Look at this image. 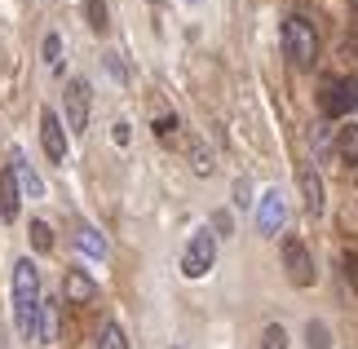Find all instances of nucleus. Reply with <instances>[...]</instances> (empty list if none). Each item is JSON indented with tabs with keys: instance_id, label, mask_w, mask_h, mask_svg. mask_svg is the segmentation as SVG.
<instances>
[{
	"instance_id": "nucleus-1",
	"label": "nucleus",
	"mask_w": 358,
	"mask_h": 349,
	"mask_svg": "<svg viewBox=\"0 0 358 349\" xmlns=\"http://www.w3.org/2000/svg\"><path fill=\"white\" fill-rule=\"evenodd\" d=\"M36 310H40V270L31 257H18L13 261V323L27 341L36 332Z\"/></svg>"
},
{
	"instance_id": "nucleus-2",
	"label": "nucleus",
	"mask_w": 358,
	"mask_h": 349,
	"mask_svg": "<svg viewBox=\"0 0 358 349\" xmlns=\"http://www.w3.org/2000/svg\"><path fill=\"white\" fill-rule=\"evenodd\" d=\"M283 53H287V62H292L296 71H310V66L319 62V31H314L310 18L292 13V18L283 22Z\"/></svg>"
},
{
	"instance_id": "nucleus-3",
	"label": "nucleus",
	"mask_w": 358,
	"mask_h": 349,
	"mask_svg": "<svg viewBox=\"0 0 358 349\" xmlns=\"http://www.w3.org/2000/svg\"><path fill=\"white\" fill-rule=\"evenodd\" d=\"M319 111L327 120H341V115H350V111H358V80L327 76L319 85Z\"/></svg>"
},
{
	"instance_id": "nucleus-4",
	"label": "nucleus",
	"mask_w": 358,
	"mask_h": 349,
	"mask_svg": "<svg viewBox=\"0 0 358 349\" xmlns=\"http://www.w3.org/2000/svg\"><path fill=\"white\" fill-rule=\"evenodd\" d=\"M213 261H217V234L213 230H195L186 239V248H182V274L186 278H203L213 270Z\"/></svg>"
},
{
	"instance_id": "nucleus-5",
	"label": "nucleus",
	"mask_w": 358,
	"mask_h": 349,
	"mask_svg": "<svg viewBox=\"0 0 358 349\" xmlns=\"http://www.w3.org/2000/svg\"><path fill=\"white\" fill-rule=\"evenodd\" d=\"M283 221H287V194L283 186H266L261 190V204H257V234H279L283 230Z\"/></svg>"
},
{
	"instance_id": "nucleus-6",
	"label": "nucleus",
	"mask_w": 358,
	"mask_h": 349,
	"mask_svg": "<svg viewBox=\"0 0 358 349\" xmlns=\"http://www.w3.org/2000/svg\"><path fill=\"white\" fill-rule=\"evenodd\" d=\"M283 270L287 278H292L296 287H314V257H310V248L301 243V239H283Z\"/></svg>"
},
{
	"instance_id": "nucleus-7",
	"label": "nucleus",
	"mask_w": 358,
	"mask_h": 349,
	"mask_svg": "<svg viewBox=\"0 0 358 349\" xmlns=\"http://www.w3.org/2000/svg\"><path fill=\"white\" fill-rule=\"evenodd\" d=\"M62 106H66V129L71 133H85L89 129V85L85 80H66V89H62Z\"/></svg>"
},
{
	"instance_id": "nucleus-8",
	"label": "nucleus",
	"mask_w": 358,
	"mask_h": 349,
	"mask_svg": "<svg viewBox=\"0 0 358 349\" xmlns=\"http://www.w3.org/2000/svg\"><path fill=\"white\" fill-rule=\"evenodd\" d=\"M40 142H45V155L49 164H62L66 159V129H62V120H58V111H40Z\"/></svg>"
},
{
	"instance_id": "nucleus-9",
	"label": "nucleus",
	"mask_w": 358,
	"mask_h": 349,
	"mask_svg": "<svg viewBox=\"0 0 358 349\" xmlns=\"http://www.w3.org/2000/svg\"><path fill=\"white\" fill-rule=\"evenodd\" d=\"M301 194H306V213L310 217H323L327 190H323V177L314 173V169H301Z\"/></svg>"
},
{
	"instance_id": "nucleus-10",
	"label": "nucleus",
	"mask_w": 358,
	"mask_h": 349,
	"mask_svg": "<svg viewBox=\"0 0 358 349\" xmlns=\"http://www.w3.org/2000/svg\"><path fill=\"white\" fill-rule=\"evenodd\" d=\"M18 208H22V186H18V177H13V169L5 164V173H0V213H5V221H13Z\"/></svg>"
},
{
	"instance_id": "nucleus-11",
	"label": "nucleus",
	"mask_w": 358,
	"mask_h": 349,
	"mask_svg": "<svg viewBox=\"0 0 358 349\" xmlns=\"http://www.w3.org/2000/svg\"><path fill=\"white\" fill-rule=\"evenodd\" d=\"M62 292H66V301H71V305H85V301L98 297V283H93V278H89L85 270H66Z\"/></svg>"
},
{
	"instance_id": "nucleus-12",
	"label": "nucleus",
	"mask_w": 358,
	"mask_h": 349,
	"mask_svg": "<svg viewBox=\"0 0 358 349\" xmlns=\"http://www.w3.org/2000/svg\"><path fill=\"white\" fill-rule=\"evenodd\" d=\"M53 336H58V314H53V301H40L31 341H36V345H53Z\"/></svg>"
},
{
	"instance_id": "nucleus-13",
	"label": "nucleus",
	"mask_w": 358,
	"mask_h": 349,
	"mask_svg": "<svg viewBox=\"0 0 358 349\" xmlns=\"http://www.w3.org/2000/svg\"><path fill=\"white\" fill-rule=\"evenodd\" d=\"M9 169H13V177L22 181V190L31 194V199H40V190H45V186H40V177L31 173V164H27V155H13V159H9Z\"/></svg>"
},
{
	"instance_id": "nucleus-14",
	"label": "nucleus",
	"mask_w": 358,
	"mask_h": 349,
	"mask_svg": "<svg viewBox=\"0 0 358 349\" xmlns=\"http://www.w3.org/2000/svg\"><path fill=\"white\" fill-rule=\"evenodd\" d=\"M98 349H129V336H124V327L115 318H102L98 327Z\"/></svg>"
},
{
	"instance_id": "nucleus-15",
	"label": "nucleus",
	"mask_w": 358,
	"mask_h": 349,
	"mask_svg": "<svg viewBox=\"0 0 358 349\" xmlns=\"http://www.w3.org/2000/svg\"><path fill=\"white\" fill-rule=\"evenodd\" d=\"M76 248H80L85 257H106V239H102V234L93 230V226H80V234H76Z\"/></svg>"
},
{
	"instance_id": "nucleus-16",
	"label": "nucleus",
	"mask_w": 358,
	"mask_h": 349,
	"mask_svg": "<svg viewBox=\"0 0 358 349\" xmlns=\"http://www.w3.org/2000/svg\"><path fill=\"white\" fill-rule=\"evenodd\" d=\"M306 345L310 349H332V327H327L323 318H310L306 323Z\"/></svg>"
},
{
	"instance_id": "nucleus-17",
	"label": "nucleus",
	"mask_w": 358,
	"mask_h": 349,
	"mask_svg": "<svg viewBox=\"0 0 358 349\" xmlns=\"http://www.w3.org/2000/svg\"><path fill=\"white\" fill-rule=\"evenodd\" d=\"M85 13H89V27L98 36H106V27H111V13H106V0H85Z\"/></svg>"
},
{
	"instance_id": "nucleus-18",
	"label": "nucleus",
	"mask_w": 358,
	"mask_h": 349,
	"mask_svg": "<svg viewBox=\"0 0 358 349\" xmlns=\"http://www.w3.org/2000/svg\"><path fill=\"white\" fill-rule=\"evenodd\" d=\"M40 53H45L49 71H62V62H66V58H62V36H58V31H49V36H45V45H40Z\"/></svg>"
},
{
	"instance_id": "nucleus-19",
	"label": "nucleus",
	"mask_w": 358,
	"mask_h": 349,
	"mask_svg": "<svg viewBox=\"0 0 358 349\" xmlns=\"http://www.w3.org/2000/svg\"><path fill=\"white\" fill-rule=\"evenodd\" d=\"M336 155L345 159V164H358V129H341V137H336Z\"/></svg>"
},
{
	"instance_id": "nucleus-20",
	"label": "nucleus",
	"mask_w": 358,
	"mask_h": 349,
	"mask_svg": "<svg viewBox=\"0 0 358 349\" xmlns=\"http://www.w3.org/2000/svg\"><path fill=\"white\" fill-rule=\"evenodd\" d=\"M261 349H287V332L279 323H266L261 327Z\"/></svg>"
},
{
	"instance_id": "nucleus-21",
	"label": "nucleus",
	"mask_w": 358,
	"mask_h": 349,
	"mask_svg": "<svg viewBox=\"0 0 358 349\" xmlns=\"http://www.w3.org/2000/svg\"><path fill=\"white\" fill-rule=\"evenodd\" d=\"M190 159H195V173H199V177H213V155H208V146L190 142Z\"/></svg>"
},
{
	"instance_id": "nucleus-22",
	"label": "nucleus",
	"mask_w": 358,
	"mask_h": 349,
	"mask_svg": "<svg viewBox=\"0 0 358 349\" xmlns=\"http://www.w3.org/2000/svg\"><path fill=\"white\" fill-rule=\"evenodd\" d=\"M31 248H36V252H49V248H53V234H49V226H45V221H31Z\"/></svg>"
},
{
	"instance_id": "nucleus-23",
	"label": "nucleus",
	"mask_w": 358,
	"mask_h": 349,
	"mask_svg": "<svg viewBox=\"0 0 358 349\" xmlns=\"http://www.w3.org/2000/svg\"><path fill=\"white\" fill-rule=\"evenodd\" d=\"M150 129H155V137H173V133H177V115H159V120H150Z\"/></svg>"
},
{
	"instance_id": "nucleus-24",
	"label": "nucleus",
	"mask_w": 358,
	"mask_h": 349,
	"mask_svg": "<svg viewBox=\"0 0 358 349\" xmlns=\"http://www.w3.org/2000/svg\"><path fill=\"white\" fill-rule=\"evenodd\" d=\"M213 234H235V221H230V213H213Z\"/></svg>"
},
{
	"instance_id": "nucleus-25",
	"label": "nucleus",
	"mask_w": 358,
	"mask_h": 349,
	"mask_svg": "<svg viewBox=\"0 0 358 349\" xmlns=\"http://www.w3.org/2000/svg\"><path fill=\"white\" fill-rule=\"evenodd\" d=\"M106 71H111L115 80H129V66H124V58H120V53H106Z\"/></svg>"
},
{
	"instance_id": "nucleus-26",
	"label": "nucleus",
	"mask_w": 358,
	"mask_h": 349,
	"mask_svg": "<svg viewBox=\"0 0 358 349\" xmlns=\"http://www.w3.org/2000/svg\"><path fill=\"white\" fill-rule=\"evenodd\" d=\"M111 142H115V146L129 142V124H124V120H120V124H111Z\"/></svg>"
},
{
	"instance_id": "nucleus-27",
	"label": "nucleus",
	"mask_w": 358,
	"mask_h": 349,
	"mask_svg": "<svg viewBox=\"0 0 358 349\" xmlns=\"http://www.w3.org/2000/svg\"><path fill=\"white\" fill-rule=\"evenodd\" d=\"M248 194H252V186H248V181H239V186H235V204H239V208H248V204H252Z\"/></svg>"
},
{
	"instance_id": "nucleus-28",
	"label": "nucleus",
	"mask_w": 358,
	"mask_h": 349,
	"mask_svg": "<svg viewBox=\"0 0 358 349\" xmlns=\"http://www.w3.org/2000/svg\"><path fill=\"white\" fill-rule=\"evenodd\" d=\"M345 265H350V278H354V287H358V257H345Z\"/></svg>"
},
{
	"instance_id": "nucleus-29",
	"label": "nucleus",
	"mask_w": 358,
	"mask_h": 349,
	"mask_svg": "<svg viewBox=\"0 0 358 349\" xmlns=\"http://www.w3.org/2000/svg\"><path fill=\"white\" fill-rule=\"evenodd\" d=\"M186 5H199V0H186Z\"/></svg>"
},
{
	"instance_id": "nucleus-30",
	"label": "nucleus",
	"mask_w": 358,
	"mask_h": 349,
	"mask_svg": "<svg viewBox=\"0 0 358 349\" xmlns=\"http://www.w3.org/2000/svg\"><path fill=\"white\" fill-rule=\"evenodd\" d=\"M150 5H159V0H150Z\"/></svg>"
},
{
	"instance_id": "nucleus-31",
	"label": "nucleus",
	"mask_w": 358,
	"mask_h": 349,
	"mask_svg": "<svg viewBox=\"0 0 358 349\" xmlns=\"http://www.w3.org/2000/svg\"><path fill=\"white\" fill-rule=\"evenodd\" d=\"M354 181H358V173H354Z\"/></svg>"
},
{
	"instance_id": "nucleus-32",
	"label": "nucleus",
	"mask_w": 358,
	"mask_h": 349,
	"mask_svg": "<svg viewBox=\"0 0 358 349\" xmlns=\"http://www.w3.org/2000/svg\"><path fill=\"white\" fill-rule=\"evenodd\" d=\"M354 5H358V0H354Z\"/></svg>"
}]
</instances>
